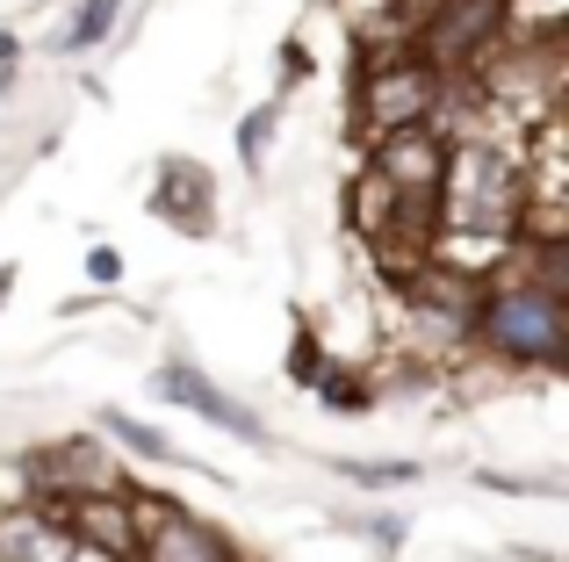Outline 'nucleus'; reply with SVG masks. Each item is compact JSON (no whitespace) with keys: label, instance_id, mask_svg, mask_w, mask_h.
I'll use <instances>...</instances> for the list:
<instances>
[{"label":"nucleus","instance_id":"nucleus-14","mask_svg":"<svg viewBox=\"0 0 569 562\" xmlns=\"http://www.w3.org/2000/svg\"><path fill=\"white\" fill-rule=\"evenodd\" d=\"M87 281H94V289H116V281H123V253H116V245H94V253H87Z\"/></svg>","mask_w":569,"mask_h":562},{"label":"nucleus","instance_id":"nucleus-6","mask_svg":"<svg viewBox=\"0 0 569 562\" xmlns=\"http://www.w3.org/2000/svg\"><path fill=\"white\" fill-rule=\"evenodd\" d=\"M217 181H209V167H194V159H167L159 167V188H152V217L173 231H188V239H209L217 231Z\"/></svg>","mask_w":569,"mask_h":562},{"label":"nucleus","instance_id":"nucleus-10","mask_svg":"<svg viewBox=\"0 0 569 562\" xmlns=\"http://www.w3.org/2000/svg\"><path fill=\"white\" fill-rule=\"evenodd\" d=\"M274 130H281V101H260V109L238 123V167H246V173H267V144H274Z\"/></svg>","mask_w":569,"mask_h":562},{"label":"nucleus","instance_id":"nucleus-13","mask_svg":"<svg viewBox=\"0 0 569 562\" xmlns=\"http://www.w3.org/2000/svg\"><path fill=\"white\" fill-rule=\"evenodd\" d=\"M347 483H418V462H339Z\"/></svg>","mask_w":569,"mask_h":562},{"label":"nucleus","instance_id":"nucleus-5","mask_svg":"<svg viewBox=\"0 0 569 562\" xmlns=\"http://www.w3.org/2000/svg\"><path fill=\"white\" fill-rule=\"evenodd\" d=\"M152 390L167 397V404H188L194 419H209V425H223V433H238L246 448H267V425H260V411L252 404H238L231 390H217V382L202 375V368H188V361H167L152 375Z\"/></svg>","mask_w":569,"mask_h":562},{"label":"nucleus","instance_id":"nucleus-4","mask_svg":"<svg viewBox=\"0 0 569 562\" xmlns=\"http://www.w3.org/2000/svg\"><path fill=\"white\" fill-rule=\"evenodd\" d=\"M130 562H246L223 526L194 520L188 505H152L138 498V555Z\"/></svg>","mask_w":569,"mask_h":562},{"label":"nucleus","instance_id":"nucleus-2","mask_svg":"<svg viewBox=\"0 0 569 562\" xmlns=\"http://www.w3.org/2000/svg\"><path fill=\"white\" fill-rule=\"evenodd\" d=\"M527 224V173L519 152L490 138H461L440 159V188H432V231H461V239H519Z\"/></svg>","mask_w":569,"mask_h":562},{"label":"nucleus","instance_id":"nucleus-1","mask_svg":"<svg viewBox=\"0 0 569 562\" xmlns=\"http://www.w3.org/2000/svg\"><path fill=\"white\" fill-rule=\"evenodd\" d=\"M469 332L490 347V361L505 368H541L562 375L569 368V295H562V239H541L527 253V268L490 281L469 303Z\"/></svg>","mask_w":569,"mask_h":562},{"label":"nucleus","instance_id":"nucleus-3","mask_svg":"<svg viewBox=\"0 0 569 562\" xmlns=\"http://www.w3.org/2000/svg\"><path fill=\"white\" fill-rule=\"evenodd\" d=\"M447 101V72L432 66L418 43H397L389 58L361 72V101H353V123H361V138H389V130H418L432 123Z\"/></svg>","mask_w":569,"mask_h":562},{"label":"nucleus","instance_id":"nucleus-9","mask_svg":"<svg viewBox=\"0 0 569 562\" xmlns=\"http://www.w3.org/2000/svg\"><path fill=\"white\" fill-rule=\"evenodd\" d=\"M101 433H109L116 448L144 454V462H181V448H173L167 433H152V425H138V419H130V411H101Z\"/></svg>","mask_w":569,"mask_h":562},{"label":"nucleus","instance_id":"nucleus-7","mask_svg":"<svg viewBox=\"0 0 569 562\" xmlns=\"http://www.w3.org/2000/svg\"><path fill=\"white\" fill-rule=\"evenodd\" d=\"M72 555H80V541L51 512H8L0 520V562H72Z\"/></svg>","mask_w":569,"mask_h":562},{"label":"nucleus","instance_id":"nucleus-16","mask_svg":"<svg viewBox=\"0 0 569 562\" xmlns=\"http://www.w3.org/2000/svg\"><path fill=\"white\" fill-rule=\"evenodd\" d=\"M8 289H14V268H0V303H8Z\"/></svg>","mask_w":569,"mask_h":562},{"label":"nucleus","instance_id":"nucleus-12","mask_svg":"<svg viewBox=\"0 0 569 562\" xmlns=\"http://www.w3.org/2000/svg\"><path fill=\"white\" fill-rule=\"evenodd\" d=\"M281 375H289L296 390H310V382L325 375V347H318V332H310V324L296 332V347H289V368H281Z\"/></svg>","mask_w":569,"mask_h":562},{"label":"nucleus","instance_id":"nucleus-8","mask_svg":"<svg viewBox=\"0 0 569 562\" xmlns=\"http://www.w3.org/2000/svg\"><path fill=\"white\" fill-rule=\"evenodd\" d=\"M116 14H123V0H80V14H72V29L51 43L58 58H80V51H94V43H109V29H116Z\"/></svg>","mask_w":569,"mask_h":562},{"label":"nucleus","instance_id":"nucleus-11","mask_svg":"<svg viewBox=\"0 0 569 562\" xmlns=\"http://www.w3.org/2000/svg\"><path fill=\"white\" fill-rule=\"evenodd\" d=\"M310 390H318L332 411H368V404H376V390H368V382H353V375H339V368H325Z\"/></svg>","mask_w":569,"mask_h":562},{"label":"nucleus","instance_id":"nucleus-15","mask_svg":"<svg viewBox=\"0 0 569 562\" xmlns=\"http://www.w3.org/2000/svg\"><path fill=\"white\" fill-rule=\"evenodd\" d=\"M14 51H22V37H8V29H0V66H14Z\"/></svg>","mask_w":569,"mask_h":562}]
</instances>
